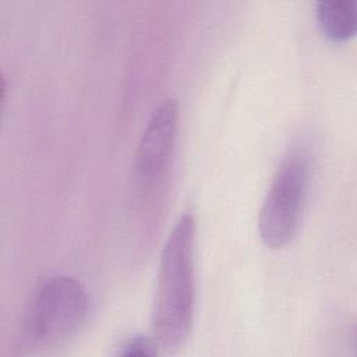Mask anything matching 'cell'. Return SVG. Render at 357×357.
<instances>
[{
	"instance_id": "6da1fadb",
	"label": "cell",
	"mask_w": 357,
	"mask_h": 357,
	"mask_svg": "<svg viewBox=\"0 0 357 357\" xmlns=\"http://www.w3.org/2000/svg\"><path fill=\"white\" fill-rule=\"evenodd\" d=\"M195 234L192 213H183L160 251L151 326L163 349L180 347L188 339L195 310Z\"/></svg>"
},
{
	"instance_id": "7a4b0ae2",
	"label": "cell",
	"mask_w": 357,
	"mask_h": 357,
	"mask_svg": "<svg viewBox=\"0 0 357 357\" xmlns=\"http://www.w3.org/2000/svg\"><path fill=\"white\" fill-rule=\"evenodd\" d=\"M89 298L79 279L56 273L32 290L22 319L24 335L32 343L50 346L78 331L88 315Z\"/></svg>"
},
{
	"instance_id": "3957f363",
	"label": "cell",
	"mask_w": 357,
	"mask_h": 357,
	"mask_svg": "<svg viewBox=\"0 0 357 357\" xmlns=\"http://www.w3.org/2000/svg\"><path fill=\"white\" fill-rule=\"evenodd\" d=\"M310 163L301 151H291L278 166L259 209L258 231L272 248H282L296 236L308 188Z\"/></svg>"
},
{
	"instance_id": "277c9868",
	"label": "cell",
	"mask_w": 357,
	"mask_h": 357,
	"mask_svg": "<svg viewBox=\"0 0 357 357\" xmlns=\"http://www.w3.org/2000/svg\"><path fill=\"white\" fill-rule=\"evenodd\" d=\"M177 126V103L167 98L153 110L135 151L134 167L141 183L152 184L165 172L174 149Z\"/></svg>"
},
{
	"instance_id": "5b68a950",
	"label": "cell",
	"mask_w": 357,
	"mask_h": 357,
	"mask_svg": "<svg viewBox=\"0 0 357 357\" xmlns=\"http://www.w3.org/2000/svg\"><path fill=\"white\" fill-rule=\"evenodd\" d=\"M315 14L321 32L332 42H346L356 33V4L351 0H321Z\"/></svg>"
},
{
	"instance_id": "8992f818",
	"label": "cell",
	"mask_w": 357,
	"mask_h": 357,
	"mask_svg": "<svg viewBox=\"0 0 357 357\" xmlns=\"http://www.w3.org/2000/svg\"><path fill=\"white\" fill-rule=\"evenodd\" d=\"M156 346H159V344L156 343L155 339H151V337L142 336V335H137V336H131V337L123 340L119 344V350L116 351V354L127 356V357L155 356L158 353Z\"/></svg>"
}]
</instances>
